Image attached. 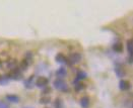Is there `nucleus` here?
<instances>
[{
    "label": "nucleus",
    "mask_w": 133,
    "mask_h": 108,
    "mask_svg": "<svg viewBox=\"0 0 133 108\" xmlns=\"http://www.w3.org/2000/svg\"><path fill=\"white\" fill-rule=\"evenodd\" d=\"M80 60H81V55L79 54V53H72V54L69 55L68 58H66V62L69 63L70 65L76 64Z\"/></svg>",
    "instance_id": "nucleus-1"
},
{
    "label": "nucleus",
    "mask_w": 133,
    "mask_h": 108,
    "mask_svg": "<svg viewBox=\"0 0 133 108\" xmlns=\"http://www.w3.org/2000/svg\"><path fill=\"white\" fill-rule=\"evenodd\" d=\"M54 86H55L56 89L62 90V91H64V90L67 89V84L64 82V80L63 79H59V78L54 82Z\"/></svg>",
    "instance_id": "nucleus-2"
},
{
    "label": "nucleus",
    "mask_w": 133,
    "mask_h": 108,
    "mask_svg": "<svg viewBox=\"0 0 133 108\" xmlns=\"http://www.w3.org/2000/svg\"><path fill=\"white\" fill-rule=\"evenodd\" d=\"M48 84V79L45 77H39L36 80V85L38 87H46Z\"/></svg>",
    "instance_id": "nucleus-3"
},
{
    "label": "nucleus",
    "mask_w": 133,
    "mask_h": 108,
    "mask_svg": "<svg viewBox=\"0 0 133 108\" xmlns=\"http://www.w3.org/2000/svg\"><path fill=\"white\" fill-rule=\"evenodd\" d=\"M21 71L18 70V69H12L10 72V77L11 78H13V79H19V77H21Z\"/></svg>",
    "instance_id": "nucleus-4"
},
{
    "label": "nucleus",
    "mask_w": 133,
    "mask_h": 108,
    "mask_svg": "<svg viewBox=\"0 0 133 108\" xmlns=\"http://www.w3.org/2000/svg\"><path fill=\"white\" fill-rule=\"evenodd\" d=\"M119 86H120L121 90H128L130 88V83L128 81H126V80H122V81H120Z\"/></svg>",
    "instance_id": "nucleus-5"
},
{
    "label": "nucleus",
    "mask_w": 133,
    "mask_h": 108,
    "mask_svg": "<svg viewBox=\"0 0 133 108\" xmlns=\"http://www.w3.org/2000/svg\"><path fill=\"white\" fill-rule=\"evenodd\" d=\"M80 103H81V106L83 108H88L89 105V98L88 97V96L82 97L81 100H80Z\"/></svg>",
    "instance_id": "nucleus-6"
},
{
    "label": "nucleus",
    "mask_w": 133,
    "mask_h": 108,
    "mask_svg": "<svg viewBox=\"0 0 133 108\" xmlns=\"http://www.w3.org/2000/svg\"><path fill=\"white\" fill-rule=\"evenodd\" d=\"M6 99L9 101V102H12V103H17L19 101V97L16 96V95H7L6 96Z\"/></svg>",
    "instance_id": "nucleus-7"
},
{
    "label": "nucleus",
    "mask_w": 133,
    "mask_h": 108,
    "mask_svg": "<svg viewBox=\"0 0 133 108\" xmlns=\"http://www.w3.org/2000/svg\"><path fill=\"white\" fill-rule=\"evenodd\" d=\"M66 70H65V68H60L57 72H56V75H57V77L59 78V79H61L62 77H64V76L66 75Z\"/></svg>",
    "instance_id": "nucleus-8"
},
{
    "label": "nucleus",
    "mask_w": 133,
    "mask_h": 108,
    "mask_svg": "<svg viewBox=\"0 0 133 108\" xmlns=\"http://www.w3.org/2000/svg\"><path fill=\"white\" fill-rule=\"evenodd\" d=\"M113 50H114L115 52H117V53H122V52H123L122 43H115V44L113 45Z\"/></svg>",
    "instance_id": "nucleus-9"
},
{
    "label": "nucleus",
    "mask_w": 133,
    "mask_h": 108,
    "mask_svg": "<svg viewBox=\"0 0 133 108\" xmlns=\"http://www.w3.org/2000/svg\"><path fill=\"white\" fill-rule=\"evenodd\" d=\"M56 61H57L58 63H65V62H66V58L62 54H58L56 56Z\"/></svg>",
    "instance_id": "nucleus-10"
},
{
    "label": "nucleus",
    "mask_w": 133,
    "mask_h": 108,
    "mask_svg": "<svg viewBox=\"0 0 133 108\" xmlns=\"http://www.w3.org/2000/svg\"><path fill=\"white\" fill-rule=\"evenodd\" d=\"M127 49H128L129 56H130V61H131V56H132V40H129L127 42Z\"/></svg>",
    "instance_id": "nucleus-11"
},
{
    "label": "nucleus",
    "mask_w": 133,
    "mask_h": 108,
    "mask_svg": "<svg viewBox=\"0 0 133 108\" xmlns=\"http://www.w3.org/2000/svg\"><path fill=\"white\" fill-rule=\"evenodd\" d=\"M50 102H51V98L49 96H44V97L40 99V103H42V104H47V103H50Z\"/></svg>",
    "instance_id": "nucleus-12"
},
{
    "label": "nucleus",
    "mask_w": 133,
    "mask_h": 108,
    "mask_svg": "<svg viewBox=\"0 0 133 108\" xmlns=\"http://www.w3.org/2000/svg\"><path fill=\"white\" fill-rule=\"evenodd\" d=\"M55 107L56 108H62V101L60 98H57L55 100Z\"/></svg>",
    "instance_id": "nucleus-13"
},
{
    "label": "nucleus",
    "mask_w": 133,
    "mask_h": 108,
    "mask_svg": "<svg viewBox=\"0 0 133 108\" xmlns=\"http://www.w3.org/2000/svg\"><path fill=\"white\" fill-rule=\"evenodd\" d=\"M28 66H29L28 61H26V60H23L22 63H21V66H19V67H21V69H22V70H24V69H26V68H28Z\"/></svg>",
    "instance_id": "nucleus-14"
},
{
    "label": "nucleus",
    "mask_w": 133,
    "mask_h": 108,
    "mask_svg": "<svg viewBox=\"0 0 133 108\" xmlns=\"http://www.w3.org/2000/svg\"><path fill=\"white\" fill-rule=\"evenodd\" d=\"M87 77V74L84 72H78L77 74V80H81V79H84Z\"/></svg>",
    "instance_id": "nucleus-15"
},
{
    "label": "nucleus",
    "mask_w": 133,
    "mask_h": 108,
    "mask_svg": "<svg viewBox=\"0 0 133 108\" xmlns=\"http://www.w3.org/2000/svg\"><path fill=\"white\" fill-rule=\"evenodd\" d=\"M0 108H9V104L7 102L0 101Z\"/></svg>",
    "instance_id": "nucleus-16"
},
{
    "label": "nucleus",
    "mask_w": 133,
    "mask_h": 108,
    "mask_svg": "<svg viewBox=\"0 0 133 108\" xmlns=\"http://www.w3.org/2000/svg\"><path fill=\"white\" fill-rule=\"evenodd\" d=\"M83 88H84V85L81 84V83H79V84H77V85L75 86V89H76V90H81V89H83Z\"/></svg>",
    "instance_id": "nucleus-17"
},
{
    "label": "nucleus",
    "mask_w": 133,
    "mask_h": 108,
    "mask_svg": "<svg viewBox=\"0 0 133 108\" xmlns=\"http://www.w3.org/2000/svg\"><path fill=\"white\" fill-rule=\"evenodd\" d=\"M24 108H33V107H24Z\"/></svg>",
    "instance_id": "nucleus-18"
},
{
    "label": "nucleus",
    "mask_w": 133,
    "mask_h": 108,
    "mask_svg": "<svg viewBox=\"0 0 133 108\" xmlns=\"http://www.w3.org/2000/svg\"><path fill=\"white\" fill-rule=\"evenodd\" d=\"M0 80H1V75H0Z\"/></svg>",
    "instance_id": "nucleus-19"
}]
</instances>
